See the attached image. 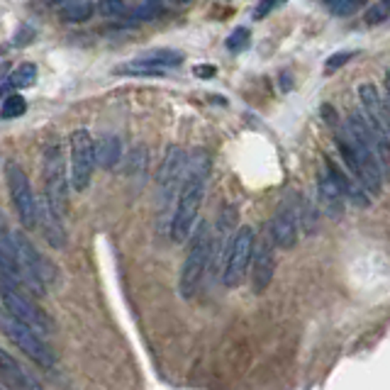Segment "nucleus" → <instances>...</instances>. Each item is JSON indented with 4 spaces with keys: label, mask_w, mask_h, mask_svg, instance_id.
I'll list each match as a JSON object with an SVG mask.
<instances>
[{
    "label": "nucleus",
    "mask_w": 390,
    "mask_h": 390,
    "mask_svg": "<svg viewBox=\"0 0 390 390\" xmlns=\"http://www.w3.org/2000/svg\"><path fill=\"white\" fill-rule=\"evenodd\" d=\"M159 15H161V5H156V3L136 5V8H132V10H125V13L117 17V24H120V27H134V24L156 20Z\"/></svg>",
    "instance_id": "6ab92c4d"
},
{
    "label": "nucleus",
    "mask_w": 390,
    "mask_h": 390,
    "mask_svg": "<svg viewBox=\"0 0 390 390\" xmlns=\"http://www.w3.org/2000/svg\"><path fill=\"white\" fill-rule=\"evenodd\" d=\"M95 10L102 15V17H115L117 20L127 10V5H125V0H98Z\"/></svg>",
    "instance_id": "b1692460"
},
{
    "label": "nucleus",
    "mask_w": 390,
    "mask_h": 390,
    "mask_svg": "<svg viewBox=\"0 0 390 390\" xmlns=\"http://www.w3.org/2000/svg\"><path fill=\"white\" fill-rule=\"evenodd\" d=\"M210 224L208 222H198L193 227V239H190L188 254H185L183 268H180V278H178V292L183 300H190L195 297L198 288L203 286L205 273H208V263H210Z\"/></svg>",
    "instance_id": "39448f33"
},
{
    "label": "nucleus",
    "mask_w": 390,
    "mask_h": 390,
    "mask_svg": "<svg viewBox=\"0 0 390 390\" xmlns=\"http://www.w3.org/2000/svg\"><path fill=\"white\" fill-rule=\"evenodd\" d=\"M24 110H27V100H24L22 95H10L3 100L0 117H3V120H15V117H22Z\"/></svg>",
    "instance_id": "5701e85b"
},
{
    "label": "nucleus",
    "mask_w": 390,
    "mask_h": 390,
    "mask_svg": "<svg viewBox=\"0 0 390 390\" xmlns=\"http://www.w3.org/2000/svg\"><path fill=\"white\" fill-rule=\"evenodd\" d=\"M297 234H300V222H297V198L295 195H286L278 205V210L271 217V227H268V237L276 247L292 249L297 244Z\"/></svg>",
    "instance_id": "f8f14e48"
},
{
    "label": "nucleus",
    "mask_w": 390,
    "mask_h": 390,
    "mask_svg": "<svg viewBox=\"0 0 390 390\" xmlns=\"http://www.w3.org/2000/svg\"><path fill=\"white\" fill-rule=\"evenodd\" d=\"M237 219H239L237 208L227 203L222 210H219L214 229H210V263H208V271H212V276H222L224 258H227L229 244H232V237H234V232H237Z\"/></svg>",
    "instance_id": "9b49d317"
},
{
    "label": "nucleus",
    "mask_w": 390,
    "mask_h": 390,
    "mask_svg": "<svg viewBox=\"0 0 390 390\" xmlns=\"http://www.w3.org/2000/svg\"><path fill=\"white\" fill-rule=\"evenodd\" d=\"M0 390H5V388H3V385H0Z\"/></svg>",
    "instance_id": "7c9ffc66"
},
{
    "label": "nucleus",
    "mask_w": 390,
    "mask_h": 390,
    "mask_svg": "<svg viewBox=\"0 0 390 390\" xmlns=\"http://www.w3.org/2000/svg\"><path fill=\"white\" fill-rule=\"evenodd\" d=\"M0 383L10 390H42V383L3 346H0Z\"/></svg>",
    "instance_id": "4468645a"
},
{
    "label": "nucleus",
    "mask_w": 390,
    "mask_h": 390,
    "mask_svg": "<svg viewBox=\"0 0 390 390\" xmlns=\"http://www.w3.org/2000/svg\"><path fill=\"white\" fill-rule=\"evenodd\" d=\"M254 229L249 224L239 227L232 237V244H229L227 258H224V268H222V283L227 288H237L242 286L244 276L249 271V261H251V249H254Z\"/></svg>",
    "instance_id": "9d476101"
},
{
    "label": "nucleus",
    "mask_w": 390,
    "mask_h": 390,
    "mask_svg": "<svg viewBox=\"0 0 390 390\" xmlns=\"http://www.w3.org/2000/svg\"><path fill=\"white\" fill-rule=\"evenodd\" d=\"M71 161H68V183L76 190H86L91 185L93 171H95V151H93V136L88 130H73L68 141Z\"/></svg>",
    "instance_id": "6e6552de"
},
{
    "label": "nucleus",
    "mask_w": 390,
    "mask_h": 390,
    "mask_svg": "<svg viewBox=\"0 0 390 390\" xmlns=\"http://www.w3.org/2000/svg\"><path fill=\"white\" fill-rule=\"evenodd\" d=\"M42 176H44V198L37 203V224H42L44 237L54 249H63L68 244L63 214L68 200V176L66 161L58 144H47L42 154Z\"/></svg>",
    "instance_id": "f257e3e1"
},
{
    "label": "nucleus",
    "mask_w": 390,
    "mask_h": 390,
    "mask_svg": "<svg viewBox=\"0 0 390 390\" xmlns=\"http://www.w3.org/2000/svg\"><path fill=\"white\" fill-rule=\"evenodd\" d=\"M185 164H188V154L183 146L173 144L169 146L164 156V164L159 169V214H156V229L159 234H169L171 214L176 208V198H178L180 183H183Z\"/></svg>",
    "instance_id": "20e7f679"
},
{
    "label": "nucleus",
    "mask_w": 390,
    "mask_h": 390,
    "mask_svg": "<svg viewBox=\"0 0 390 390\" xmlns=\"http://www.w3.org/2000/svg\"><path fill=\"white\" fill-rule=\"evenodd\" d=\"M0 300H3V307L10 317L27 325L37 334H52L54 332V320L47 315V310L42 305H37L29 292H24L22 288L13 286V283L3 281V278H0Z\"/></svg>",
    "instance_id": "423d86ee"
},
{
    "label": "nucleus",
    "mask_w": 390,
    "mask_h": 390,
    "mask_svg": "<svg viewBox=\"0 0 390 390\" xmlns=\"http://www.w3.org/2000/svg\"><path fill=\"white\" fill-rule=\"evenodd\" d=\"M93 13H95V8H93L91 0H68L58 10L61 20H66V22H86V20H91Z\"/></svg>",
    "instance_id": "aec40b11"
},
{
    "label": "nucleus",
    "mask_w": 390,
    "mask_h": 390,
    "mask_svg": "<svg viewBox=\"0 0 390 390\" xmlns=\"http://www.w3.org/2000/svg\"><path fill=\"white\" fill-rule=\"evenodd\" d=\"M317 208L327 214V217H341L344 214V195H341L339 185L329 176V171L322 169L320 180H317Z\"/></svg>",
    "instance_id": "2eb2a0df"
},
{
    "label": "nucleus",
    "mask_w": 390,
    "mask_h": 390,
    "mask_svg": "<svg viewBox=\"0 0 390 390\" xmlns=\"http://www.w3.org/2000/svg\"><path fill=\"white\" fill-rule=\"evenodd\" d=\"M249 39H251L249 29L247 27H237L227 37V49H229V52H244V49L249 47Z\"/></svg>",
    "instance_id": "393cba45"
},
{
    "label": "nucleus",
    "mask_w": 390,
    "mask_h": 390,
    "mask_svg": "<svg viewBox=\"0 0 390 390\" xmlns=\"http://www.w3.org/2000/svg\"><path fill=\"white\" fill-rule=\"evenodd\" d=\"M139 61L149 63V66L154 68H161V71H166V68H176L183 63V52H178V49H151V52L141 54V56H136Z\"/></svg>",
    "instance_id": "a211bd4d"
},
{
    "label": "nucleus",
    "mask_w": 390,
    "mask_h": 390,
    "mask_svg": "<svg viewBox=\"0 0 390 390\" xmlns=\"http://www.w3.org/2000/svg\"><path fill=\"white\" fill-rule=\"evenodd\" d=\"M210 169H212V161L205 149L193 151V156L185 164L183 183H180L178 198H176V208L171 214V227L169 237L173 242H185L193 232L195 222H198V212L203 208L205 190H208L210 180Z\"/></svg>",
    "instance_id": "f03ea898"
},
{
    "label": "nucleus",
    "mask_w": 390,
    "mask_h": 390,
    "mask_svg": "<svg viewBox=\"0 0 390 390\" xmlns=\"http://www.w3.org/2000/svg\"><path fill=\"white\" fill-rule=\"evenodd\" d=\"M366 24H380L388 20V0H380V3H375L373 8H368V13H366Z\"/></svg>",
    "instance_id": "a878e982"
},
{
    "label": "nucleus",
    "mask_w": 390,
    "mask_h": 390,
    "mask_svg": "<svg viewBox=\"0 0 390 390\" xmlns=\"http://www.w3.org/2000/svg\"><path fill=\"white\" fill-rule=\"evenodd\" d=\"M325 169L329 171V176L334 178V183L339 185V190H341V195H344V200H351L356 208H368V205H370V195L366 193V188L354 178V176L344 173V171H341L336 164H332V161H327Z\"/></svg>",
    "instance_id": "dca6fc26"
},
{
    "label": "nucleus",
    "mask_w": 390,
    "mask_h": 390,
    "mask_svg": "<svg viewBox=\"0 0 390 390\" xmlns=\"http://www.w3.org/2000/svg\"><path fill=\"white\" fill-rule=\"evenodd\" d=\"M325 5L334 15H351L359 8V0H325Z\"/></svg>",
    "instance_id": "bb28decb"
},
{
    "label": "nucleus",
    "mask_w": 390,
    "mask_h": 390,
    "mask_svg": "<svg viewBox=\"0 0 390 390\" xmlns=\"http://www.w3.org/2000/svg\"><path fill=\"white\" fill-rule=\"evenodd\" d=\"M249 268H251V290L256 295L266 292L273 281V273H276V254H273V242L268 234L254 239Z\"/></svg>",
    "instance_id": "ddd939ff"
},
{
    "label": "nucleus",
    "mask_w": 390,
    "mask_h": 390,
    "mask_svg": "<svg viewBox=\"0 0 390 390\" xmlns=\"http://www.w3.org/2000/svg\"><path fill=\"white\" fill-rule=\"evenodd\" d=\"M93 151H95V166L100 169H115L122 159V141L115 134H102L98 141H93Z\"/></svg>",
    "instance_id": "f3484780"
},
{
    "label": "nucleus",
    "mask_w": 390,
    "mask_h": 390,
    "mask_svg": "<svg viewBox=\"0 0 390 390\" xmlns=\"http://www.w3.org/2000/svg\"><path fill=\"white\" fill-rule=\"evenodd\" d=\"M317 214H320V208H317L312 200H300L297 203V222L302 224L305 234H312L317 229Z\"/></svg>",
    "instance_id": "4be33fe9"
},
{
    "label": "nucleus",
    "mask_w": 390,
    "mask_h": 390,
    "mask_svg": "<svg viewBox=\"0 0 390 390\" xmlns=\"http://www.w3.org/2000/svg\"><path fill=\"white\" fill-rule=\"evenodd\" d=\"M195 76H200V78H210V76H214V68L212 66H195Z\"/></svg>",
    "instance_id": "c85d7f7f"
},
{
    "label": "nucleus",
    "mask_w": 390,
    "mask_h": 390,
    "mask_svg": "<svg viewBox=\"0 0 390 390\" xmlns=\"http://www.w3.org/2000/svg\"><path fill=\"white\" fill-rule=\"evenodd\" d=\"M354 56H356V52H336V54H332V56L327 58V63H325V71L327 73L336 71V68H341L346 61H351Z\"/></svg>",
    "instance_id": "cd10ccee"
},
{
    "label": "nucleus",
    "mask_w": 390,
    "mask_h": 390,
    "mask_svg": "<svg viewBox=\"0 0 390 390\" xmlns=\"http://www.w3.org/2000/svg\"><path fill=\"white\" fill-rule=\"evenodd\" d=\"M5 178H8L10 198L17 210V217L22 222L24 229L37 227V198H34V190L29 185V178L24 173V169L17 161H8L5 164Z\"/></svg>",
    "instance_id": "1a4fd4ad"
},
{
    "label": "nucleus",
    "mask_w": 390,
    "mask_h": 390,
    "mask_svg": "<svg viewBox=\"0 0 390 390\" xmlns=\"http://www.w3.org/2000/svg\"><path fill=\"white\" fill-rule=\"evenodd\" d=\"M0 329H3V334L8 336L24 356H29L34 364L47 370H54V366H56V354H54L52 346L44 341L42 334H37V332L29 329L27 325H22V322H17L15 317H10L5 310L0 312Z\"/></svg>",
    "instance_id": "0eeeda50"
},
{
    "label": "nucleus",
    "mask_w": 390,
    "mask_h": 390,
    "mask_svg": "<svg viewBox=\"0 0 390 390\" xmlns=\"http://www.w3.org/2000/svg\"><path fill=\"white\" fill-rule=\"evenodd\" d=\"M34 81H37V66L34 63H22V66H17L15 68L13 73L8 76V86H10V91L13 88H29V86H34Z\"/></svg>",
    "instance_id": "412c9836"
},
{
    "label": "nucleus",
    "mask_w": 390,
    "mask_h": 390,
    "mask_svg": "<svg viewBox=\"0 0 390 390\" xmlns=\"http://www.w3.org/2000/svg\"><path fill=\"white\" fill-rule=\"evenodd\" d=\"M151 3H156V5H171V8H176V5H185L188 0H151Z\"/></svg>",
    "instance_id": "c756f323"
},
{
    "label": "nucleus",
    "mask_w": 390,
    "mask_h": 390,
    "mask_svg": "<svg viewBox=\"0 0 390 390\" xmlns=\"http://www.w3.org/2000/svg\"><path fill=\"white\" fill-rule=\"evenodd\" d=\"M10 242H13L15 263H17L20 273H22V278H24V290L32 297L44 295L47 288L54 286V281H56V268H54V263L49 261V258H44L42 254H39V249L34 247L22 232H13Z\"/></svg>",
    "instance_id": "7ed1b4c3"
}]
</instances>
